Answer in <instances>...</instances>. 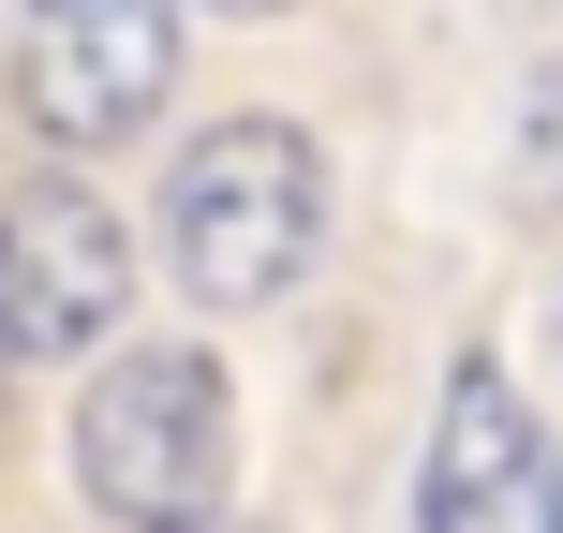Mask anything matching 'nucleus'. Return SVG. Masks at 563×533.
Here are the masks:
<instances>
[{
  "instance_id": "nucleus-1",
  "label": "nucleus",
  "mask_w": 563,
  "mask_h": 533,
  "mask_svg": "<svg viewBox=\"0 0 563 533\" xmlns=\"http://www.w3.org/2000/svg\"><path fill=\"white\" fill-rule=\"evenodd\" d=\"M75 489L104 533H223L238 489V386L208 341H119L75 400Z\"/></svg>"
},
{
  "instance_id": "nucleus-2",
  "label": "nucleus",
  "mask_w": 563,
  "mask_h": 533,
  "mask_svg": "<svg viewBox=\"0 0 563 533\" xmlns=\"http://www.w3.org/2000/svg\"><path fill=\"white\" fill-rule=\"evenodd\" d=\"M311 237H327V148H311L297 119L238 104V119H208V134L164 164V267L194 281L208 311L297 297Z\"/></svg>"
},
{
  "instance_id": "nucleus-3",
  "label": "nucleus",
  "mask_w": 563,
  "mask_h": 533,
  "mask_svg": "<svg viewBox=\"0 0 563 533\" xmlns=\"http://www.w3.org/2000/svg\"><path fill=\"white\" fill-rule=\"evenodd\" d=\"M119 311H134V237L89 178H15L0 193V356H119Z\"/></svg>"
},
{
  "instance_id": "nucleus-4",
  "label": "nucleus",
  "mask_w": 563,
  "mask_h": 533,
  "mask_svg": "<svg viewBox=\"0 0 563 533\" xmlns=\"http://www.w3.org/2000/svg\"><path fill=\"white\" fill-rule=\"evenodd\" d=\"M178 89V0H15V104L59 148L148 134Z\"/></svg>"
},
{
  "instance_id": "nucleus-5",
  "label": "nucleus",
  "mask_w": 563,
  "mask_h": 533,
  "mask_svg": "<svg viewBox=\"0 0 563 533\" xmlns=\"http://www.w3.org/2000/svg\"><path fill=\"white\" fill-rule=\"evenodd\" d=\"M519 489H534V415H519L505 356H460V370H445V415H430L416 533H505Z\"/></svg>"
},
{
  "instance_id": "nucleus-6",
  "label": "nucleus",
  "mask_w": 563,
  "mask_h": 533,
  "mask_svg": "<svg viewBox=\"0 0 563 533\" xmlns=\"http://www.w3.org/2000/svg\"><path fill=\"white\" fill-rule=\"evenodd\" d=\"M519 193H563V59L519 89Z\"/></svg>"
},
{
  "instance_id": "nucleus-7",
  "label": "nucleus",
  "mask_w": 563,
  "mask_h": 533,
  "mask_svg": "<svg viewBox=\"0 0 563 533\" xmlns=\"http://www.w3.org/2000/svg\"><path fill=\"white\" fill-rule=\"evenodd\" d=\"M178 15H238V30H253V15H297V0H178Z\"/></svg>"
},
{
  "instance_id": "nucleus-8",
  "label": "nucleus",
  "mask_w": 563,
  "mask_h": 533,
  "mask_svg": "<svg viewBox=\"0 0 563 533\" xmlns=\"http://www.w3.org/2000/svg\"><path fill=\"white\" fill-rule=\"evenodd\" d=\"M0 400H15V356H0Z\"/></svg>"
}]
</instances>
